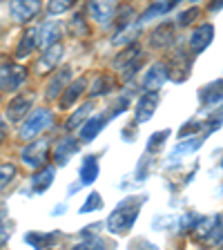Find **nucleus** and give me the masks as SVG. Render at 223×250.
Wrapping results in <instances>:
<instances>
[{"instance_id":"0eeeda50","label":"nucleus","mask_w":223,"mask_h":250,"mask_svg":"<svg viewBox=\"0 0 223 250\" xmlns=\"http://www.w3.org/2000/svg\"><path fill=\"white\" fill-rule=\"evenodd\" d=\"M190 72H192V56H187L185 52H179L177 56L172 58L170 65H167V78L177 81V83L187 81Z\"/></svg>"},{"instance_id":"412c9836","label":"nucleus","mask_w":223,"mask_h":250,"mask_svg":"<svg viewBox=\"0 0 223 250\" xmlns=\"http://www.w3.org/2000/svg\"><path fill=\"white\" fill-rule=\"evenodd\" d=\"M38 47V29L36 27H29V29L22 34L20 42H18V49H16V56L18 58H27L34 49Z\"/></svg>"},{"instance_id":"4be33fe9","label":"nucleus","mask_w":223,"mask_h":250,"mask_svg":"<svg viewBox=\"0 0 223 250\" xmlns=\"http://www.w3.org/2000/svg\"><path fill=\"white\" fill-rule=\"evenodd\" d=\"M58 38H61V25L58 22H47V25H42L41 29H38V47H52L58 42Z\"/></svg>"},{"instance_id":"20e7f679","label":"nucleus","mask_w":223,"mask_h":250,"mask_svg":"<svg viewBox=\"0 0 223 250\" xmlns=\"http://www.w3.org/2000/svg\"><path fill=\"white\" fill-rule=\"evenodd\" d=\"M27 81V69L16 62H7L0 67V89L2 92H16Z\"/></svg>"},{"instance_id":"b1692460","label":"nucleus","mask_w":223,"mask_h":250,"mask_svg":"<svg viewBox=\"0 0 223 250\" xmlns=\"http://www.w3.org/2000/svg\"><path fill=\"white\" fill-rule=\"evenodd\" d=\"M116 89V78L112 74H101L89 87V96H103V94H112Z\"/></svg>"},{"instance_id":"2eb2a0df","label":"nucleus","mask_w":223,"mask_h":250,"mask_svg":"<svg viewBox=\"0 0 223 250\" xmlns=\"http://www.w3.org/2000/svg\"><path fill=\"white\" fill-rule=\"evenodd\" d=\"M69 81H72V67H61L56 74H54L52 81H49V85H47V99L61 96L62 89L67 87Z\"/></svg>"},{"instance_id":"f3484780","label":"nucleus","mask_w":223,"mask_h":250,"mask_svg":"<svg viewBox=\"0 0 223 250\" xmlns=\"http://www.w3.org/2000/svg\"><path fill=\"white\" fill-rule=\"evenodd\" d=\"M62 54H65V49H62L61 42H56V45H52V47H47L45 54H42L41 61H38V72H52L58 62L62 61Z\"/></svg>"},{"instance_id":"bb28decb","label":"nucleus","mask_w":223,"mask_h":250,"mask_svg":"<svg viewBox=\"0 0 223 250\" xmlns=\"http://www.w3.org/2000/svg\"><path fill=\"white\" fill-rule=\"evenodd\" d=\"M92 109H94V103H92V101L83 103L81 107L76 109V112H74L72 116H69V121L65 123V127H67L69 132H72V130H78V127H81V125H83L85 121L89 119V116H92Z\"/></svg>"},{"instance_id":"f704fd0d","label":"nucleus","mask_w":223,"mask_h":250,"mask_svg":"<svg viewBox=\"0 0 223 250\" xmlns=\"http://www.w3.org/2000/svg\"><path fill=\"white\" fill-rule=\"evenodd\" d=\"M127 105H130V96H127V94H125V96H119V99L114 101V103H112V107H109V112L107 114H103L105 119H114V116H119L121 112H125V109H127Z\"/></svg>"},{"instance_id":"f8f14e48","label":"nucleus","mask_w":223,"mask_h":250,"mask_svg":"<svg viewBox=\"0 0 223 250\" xmlns=\"http://www.w3.org/2000/svg\"><path fill=\"white\" fill-rule=\"evenodd\" d=\"M85 87H87V78H76L74 83H69L67 87L62 89V94H61V101H58V105H61V109H69L74 103H76L81 96H83V92H85Z\"/></svg>"},{"instance_id":"f03ea898","label":"nucleus","mask_w":223,"mask_h":250,"mask_svg":"<svg viewBox=\"0 0 223 250\" xmlns=\"http://www.w3.org/2000/svg\"><path fill=\"white\" fill-rule=\"evenodd\" d=\"M54 123V116L49 109H34L25 121H22L20 130H18V136L20 139H36L42 130H47L49 125Z\"/></svg>"},{"instance_id":"ddd939ff","label":"nucleus","mask_w":223,"mask_h":250,"mask_svg":"<svg viewBox=\"0 0 223 250\" xmlns=\"http://www.w3.org/2000/svg\"><path fill=\"white\" fill-rule=\"evenodd\" d=\"M76 152H78V141L72 134H67L54 146V159H56L58 166H65L69 161V156L76 154Z\"/></svg>"},{"instance_id":"a19ab883","label":"nucleus","mask_w":223,"mask_h":250,"mask_svg":"<svg viewBox=\"0 0 223 250\" xmlns=\"http://www.w3.org/2000/svg\"><path fill=\"white\" fill-rule=\"evenodd\" d=\"M5 134H7V127H5V121L0 119V143H2V139H5Z\"/></svg>"},{"instance_id":"6e6552de","label":"nucleus","mask_w":223,"mask_h":250,"mask_svg":"<svg viewBox=\"0 0 223 250\" xmlns=\"http://www.w3.org/2000/svg\"><path fill=\"white\" fill-rule=\"evenodd\" d=\"M31 105H34V94H18V96H14L11 103L7 105V119H9L11 123L22 121L29 114Z\"/></svg>"},{"instance_id":"aec40b11","label":"nucleus","mask_w":223,"mask_h":250,"mask_svg":"<svg viewBox=\"0 0 223 250\" xmlns=\"http://www.w3.org/2000/svg\"><path fill=\"white\" fill-rule=\"evenodd\" d=\"M172 42H174V25H172V22H163L161 27H156V29L152 31V47L165 49Z\"/></svg>"},{"instance_id":"5701e85b","label":"nucleus","mask_w":223,"mask_h":250,"mask_svg":"<svg viewBox=\"0 0 223 250\" xmlns=\"http://www.w3.org/2000/svg\"><path fill=\"white\" fill-rule=\"evenodd\" d=\"M54 177H56V170H54V167H42V170L36 172L34 179H31V190L36 194H42L45 190H49V186L54 183Z\"/></svg>"},{"instance_id":"6ab92c4d","label":"nucleus","mask_w":223,"mask_h":250,"mask_svg":"<svg viewBox=\"0 0 223 250\" xmlns=\"http://www.w3.org/2000/svg\"><path fill=\"white\" fill-rule=\"evenodd\" d=\"M58 234H61V232H27L25 234V241L34 250H49L54 244H56Z\"/></svg>"},{"instance_id":"dca6fc26","label":"nucleus","mask_w":223,"mask_h":250,"mask_svg":"<svg viewBox=\"0 0 223 250\" xmlns=\"http://www.w3.org/2000/svg\"><path fill=\"white\" fill-rule=\"evenodd\" d=\"M116 2H89L87 5V11L89 16H92L94 21H99L101 25H105V22L114 21V14H116Z\"/></svg>"},{"instance_id":"7c9ffc66","label":"nucleus","mask_w":223,"mask_h":250,"mask_svg":"<svg viewBox=\"0 0 223 250\" xmlns=\"http://www.w3.org/2000/svg\"><path fill=\"white\" fill-rule=\"evenodd\" d=\"M201 141L203 139H197V136H190V139L181 141V143L174 147V154H192V152H197L199 147H201Z\"/></svg>"},{"instance_id":"c85d7f7f","label":"nucleus","mask_w":223,"mask_h":250,"mask_svg":"<svg viewBox=\"0 0 223 250\" xmlns=\"http://www.w3.org/2000/svg\"><path fill=\"white\" fill-rule=\"evenodd\" d=\"M170 134H172L170 130L154 132V134L147 139V154H156V152H161V147L165 146V141H167V136Z\"/></svg>"},{"instance_id":"58836bf2","label":"nucleus","mask_w":223,"mask_h":250,"mask_svg":"<svg viewBox=\"0 0 223 250\" xmlns=\"http://www.w3.org/2000/svg\"><path fill=\"white\" fill-rule=\"evenodd\" d=\"M72 0H56V2H49L47 5V9H49V14L52 16H56V14H62V11H67V9H72Z\"/></svg>"},{"instance_id":"c756f323","label":"nucleus","mask_w":223,"mask_h":250,"mask_svg":"<svg viewBox=\"0 0 223 250\" xmlns=\"http://www.w3.org/2000/svg\"><path fill=\"white\" fill-rule=\"evenodd\" d=\"M69 29H72V34L74 36H78V38H85L89 34V25L85 22V18H83V14H76L69 21Z\"/></svg>"},{"instance_id":"cd10ccee","label":"nucleus","mask_w":223,"mask_h":250,"mask_svg":"<svg viewBox=\"0 0 223 250\" xmlns=\"http://www.w3.org/2000/svg\"><path fill=\"white\" fill-rule=\"evenodd\" d=\"M139 56H141V45H136L134 42V45L125 47L123 52L114 58V67H121V69L130 67V65H134V62L139 61Z\"/></svg>"},{"instance_id":"4c0bfd02","label":"nucleus","mask_w":223,"mask_h":250,"mask_svg":"<svg viewBox=\"0 0 223 250\" xmlns=\"http://www.w3.org/2000/svg\"><path fill=\"white\" fill-rule=\"evenodd\" d=\"M201 127H203L201 121H190V123L183 125V130H179V136H181V139H187L190 134L197 136V132H201Z\"/></svg>"},{"instance_id":"4468645a","label":"nucleus","mask_w":223,"mask_h":250,"mask_svg":"<svg viewBox=\"0 0 223 250\" xmlns=\"http://www.w3.org/2000/svg\"><path fill=\"white\" fill-rule=\"evenodd\" d=\"M99 159L96 156H85L83 163H81V170H78V181H81V186H92L96 179H99Z\"/></svg>"},{"instance_id":"a211bd4d","label":"nucleus","mask_w":223,"mask_h":250,"mask_svg":"<svg viewBox=\"0 0 223 250\" xmlns=\"http://www.w3.org/2000/svg\"><path fill=\"white\" fill-rule=\"evenodd\" d=\"M105 116L103 114H99V116H89L87 121H85L83 125H81V127H78V130H81V141H83V143H89V141H94L96 139V136L101 134V130H103V125H105Z\"/></svg>"},{"instance_id":"7ed1b4c3","label":"nucleus","mask_w":223,"mask_h":250,"mask_svg":"<svg viewBox=\"0 0 223 250\" xmlns=\"http://www.w3.org/2000/svg\"><path fill=\"white\" fill-rule=\"evenodd\" d=\"M192 234L201 241H208V244H221V214L199 217V221L192 228Z\"/></svg>"},{"instance_id":"ea45409f","label":"nucleus","mask_w":223,"mask_h":250,"mask_svg":"<svg viewBox=\"0 0 223 250\" xmlns=\"http://www.w3.org/2000/svg\"><path fill=\"white\" fill-rule=\"evenodd\" d=\"M5 221V210H2V217H0V248L9 241V232H11V224H2Z\"/></svg>"},{"instance_id":"39448f33","label":"nucleus","mask_w":223,"mask_h":250,"mask_svg":"<svg viewBox=\"0 0 223 250\" xmlns=\"http://www.w3.org/2000/svg\"><path fill=\"white\" fill-rule=\"evenodd\" d=\"M47 156H49V141L47 139L34 141L27 147H22V152H20L22 163L29 167H42L47 163Z\"/></svg>"},{"instance_id":"473e14b6","label":"nucleus","mask_w":223,"mask_h":250,"mask_svg":"<svg viewBox=\"0 0 223 250\" xmlns=\"http://www.w3.org/2000/svg\"><path fill=\"white\" fill-rule=\"evenodd\" d=\"M101 208H103V199H101V194L99 192H92L87 197V201L81 206V210H78V212L87 214V212H96V210H101Z\"/></svg>"},{"instance_id":"1a4fd4ad","label":"nucleus","mask_w":223,"mask_h":250,"mask_svg":"<svg viewBox=\"0 0 223 250\" xmlns=\"http://www.w3.org/2000/svg\"><path fill=\"white\" fill-rule=\"evenodd\" d=\"M165 81H167V62L159 61L145 72V76H143V87H145L147 92H156V89L163 87Z\"/></svg>"},{"instance_id":"72a5a7b5","label":"nucleus","mask_w":223,"mask_h":250,"mask_svg":"<svg viewBox=\"0 0 223 250\" xmlns=\"http://www.w3.org/2000/svg\"><path fill=\"white\" fill-rule=\"evenodd\" d=\"M72 250H107V244H105L101 237H87L85 241L74 246Z\"/></svg>"},{"instance_id":"79ce46f5","label":"nucleus","mask_w":223,"mask_h":250,"mask_svg":"<svg viewBox=\"0 0 223 250\" xmlns=\"http://www.w3.org/2000/svg\"><path fill=\"white\" fill-rule=\"evenodd\" d=\"M61 212H65V206H56L54 208V214H61Z\"/></svg>"},{"instance_id":"9b49d317","label":"nucleus","mask_w":223,"mask_h":250,"mask_svg":"<svg viewBox=\"0 0 223 250\" xmlns=\"http://www.w3.org/2000/svg\"><path fill=\"white\" fill-rule=\"evenodd\" d=\"M11 11V18L16 22H29L34 16L41 11V2L36 0H22V2H11L9 5Z\"/></svg>"},{"instance_id":"9d476101","label":"nucleus","mask_w":223,"mask_h":250,"mask_svg":"<svg viewBox=\"0 0 223 250\" xmlns=\"http://www.w3.org/2000/svg\"><path fill=\"white\" fill-rule=\"evenodd\" d=\"M212 38H214V27L212 25L197 27V29L192 31V36H190V54H192V58L199 56V54L212 42Z\"/></svg>"},{"instance_id":"a878e982","label":"nucleus","mask_w":223,"mask_h":250,"mask_svg":"<svg viewBox=\"0 0 223 250\" xmlns=\"http://www.w3.org/2000/svg\"><path fill=\"white\" fill-rule=\"evenodd\" d=\"M174 7H177V2H174V0H165V2H152V5L147 7L143 14H141L139 22H147V21H152V18H161V16H165L167 11H172Z\"/></svg>"},{"instance_id":"c9c22d12","label":"nucleus","mask_w":223,"mask_h":250,"mask_svg":"<svg viewBox=\"0 0 223 250\" xmlns=\"http://www.w3.org/2000/svg\"><path fill=\"white\" fill-rule=\"evenodd\" d=\"M199 18V7H190V9H185V11H181L179 14V18H177V25L179 27H187L190 22H194Z\"/></svg>"},{"instance_id":"423d86ee","label":"nucleus","mask_w":223,"mask_h":250,"mask_svg":"<svg viewBox=\"0 0 223 250\" xmlns=\"http://www.w3.org/2000/svg\"><path fill=\"white\" fill-rule=\"evenodd\" d=\"M159 101H161V94L159 92H145L143 96L139 99L136 103V109H134V119L136 123H145L154 116L156 107H159Z\"/></svg>"},{"instance_id":"393cba45","label":"nucleus","mask_w":223,"mask_h":250,"mask_svg":"<svg viewBox=\"0 0 223 250\" xmlns=\"http://www.w3.org/2000/svg\"><path fill=\"white\" fill-rule=\"evenodd\" d=\"M199 101H201L203 107H212L214 103L221 101V78H217L214 83L205 85V87L199 92Z\"/></svg>"},{"instance_id":"f257e3e1","label":"nucleus","mask_w":223,"mask_h":250,"mask_svg":"<svg viewBox=\"0 0 223 250\" xmlns=\"http://www.w3.org/2000/svg\"><path fill=\"white\" fill-rule=\"evenodd\" d=\"M145 201H147L145 194H134V197L123 199V201H121L119 206L109 212L107 221H105V226H107L109 232H112V234L130 232L132 226H134L136 219H139L141 208L145 206Z\"/></svg>"},{"instance_id":"2f4dec72","label":"nucleus","mask_w":223,"mask_h":250,"mask_svg":"<svg viewBox=\"0 0 223 250\" xmlns=\"http://www.w3.org/2000/svg\"><path fill=\"white\" fill-rule=\"evenodd\" d=\"M16 177V166L14 163H0V192L14 181Z\"/></svg>"},{"instance_id":"e433bc0d","label":"nucleus","mask_w":223,"mask_h":250,"mask_svg":"<svg viewBox=\"0 0 223 250\" xmlns=\"http://www.w3.org/2000/svg\"><path fill=\"white\" fill-rule=\"evenodd\" d=\"M127 250H161L156 244H152L150 239H132L130 244H127Z\"/></svg>"}]
</instances>
